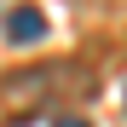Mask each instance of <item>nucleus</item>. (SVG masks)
Masks as SVG:
<instances>
[{
    "label": "nucleus",
    "instance_id": "obj_1",
    "mask_svg": "<svg viewBox=\"0 0 127 127\" xmlns=\"http://www.w3.org/2000/svg\"><path fill=\"white\" fill-rule=\"evenodd\" d=\"M69 75H81V69H64V64H40V69H23L17 81H6V104L40 110L46 98H58L64 87H69ZM81 87H87V81H81Z\"/></svg>",
    "mask_w": 127,
    "mask_h": 127
},
{
    "label": "nucleus",
    "instance_id": "obj_3",
    "mask_svg": "<svg viewBox=\"0 0 127 127\" xmlns=\"http://www.w3.org/2000/svg\"><path fill=\"white\" fill-rule=\"evenodd\" d=\"M52 127H87V121H81V116H58Z\"/></svg>",
    "mask_w": 127,
    "mask_h": 127
},
{
    "label": "nucleus",
    "instance_id": "obj_2",
    "mask_svg": "<svg viewBox=\"0 0 127 127\" xmlns=\"http://www.w3.org/2000/svg\"><path fill=\"white\" fill-rule=\"evenodd\" d=\"M6 40H12V46L46 40V12H40V6H12L6 12Z\"/></svg>",
    "mask_w": 127,
    "mask_h": 127
}]
</instances>
